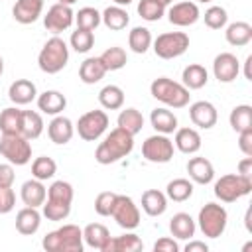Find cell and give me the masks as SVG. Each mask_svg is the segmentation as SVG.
Instances as JSON below:
<instances>
[{"label": "cell", "instance_id": "obj_3", "mask_svg": "<svg viewBox=\"0 0 252 252\" xmlns=\"http://www.w3.org/2000/svg\"><path fill=\"white\" fill-rule=\"evenodd\" d=\"M150 93L156 100L169 108H183L189 104V89H185L181 83L167 79V77H158L150 85Z\"/></svg>", "mask_w": 252, "mask_h": 252}, {"label": "cell", "instance_id": "obj_41", "mask_svg": "<svg viewBox=\"0 0 252 252\" xmlns=\"http://www.w3.org/2000/svg\"><path fill=\"white\" fill-rule=\"evenodd\" d=\"M73 185L69 181H53L49 187H47V201H53V203H63V205H71L73 203Z\"/></svg>", "mask_w": 252, "mask_h": 252}, {"label": "cell", "instance_id": "obj_35", "mask_svg": "<svg viewBox=\"0 0 252 252\" xmlns=\"http://www.w3.org/2000/svg\"><path fill=\"white\" fill-rule=\"evenodd\" d=\"M152 33H150V30L148 28H144V26H136V28H132L130 30V33H128V45H130V49L134 51V53H138V55H144L150 47H152Z\"/></svg>", "mask_w": 252, "mask_h": 252}, {"label": "cell", "instance_id": "obj_12", "mask_svg": "<svg viewBox=\"0 0 252 252\" xmlns=\"http://www.w3.org/2000/svg\"><path fill=\"white\" fill-rule=\"evenodd\" d=\"M73 22H75V12H73V8H71V6H65V4H59V2L53 4V6L47 10V14L43 16V26H45V30L51 32L53 35H57V33L69 30V28L73 26Z\"/></svg>", "mask_w": 252, "mask_h": 252}, {"label": "cell", "instance_id": "obj_27", "mask_svg": "<svg viewBox=\"0 0 252 252\" xmlns=\"http://www.w3.org/2000/svg\"><path fill=\"white\" fill-rule=\"evenodd\" d=\"M150 122H152L154 130L158 134H165L167 136V134H173L177 130V116L165 106L154 108L152 114H150Z\"/></svg>", "mask_w": 252, "mask_h": 252}, {"label": "cell", "instance_id": "obj_15", "mask_svg": "<svg viewBox=\"0 0 252 252\" xmlns=\"http://www.w3.org/2000/svg\"><path fill=\"white\" fill-rule=\"evenodd\" d=\"M189 118H191V122L195 126H199L203 130H211L217 124V120H219V112H217L213 102L197 100V102H193L189 106Z\"/></svg>", "mask_w": 252, "mask_h": 252}, {"label": "cell", "instance_id": "obj_28", "mask_svg": "<svg viewBox=\"0 0 252 252\" xmlns=\"http://www.w3.org/2000/svg\"><path fill=\"white\" fill-rule=\"evenodd\" d=\"M181 85L185 87V89H189V91H199V89H203L205 85H207V81H209V71L203 67V65H199V63H189L185 69H183V73H181Z\"/></svg>", "mask_w": 252, "mask_h": 252}, {"label": "cell", "instance_id": "obj_1", "mask_svg": "<svg viewBox=\"0 0 252 252\" xmlns=\"http://www.w3.org/2000/svg\"><path fill=\"white\" fill-rule=\"evenodd\" d=\"M132 150H134V136L116 126V128L110 130V132L102 138V142L96 146V150H94V159H96L100 165H110V163L120 161V159L126 158V156H130Z\"/></svg>", "mask_w": 252, "mask_h": 252}, {"label": "cell", "instance_id": "obj_22", "mask_svg": "<svg viewBox=\"0 0 252 252\" xmlns=\"http://www.w3.org/2000/svg\"><path fill=\"white\" fill-rule=\"evenodd\" d=\"M144 248V242L138 234L126 232L122 236H110L100 252H140Z\"/></svg>", "mask_w": 252, "mask_h": 252}, {"label": "cell", "instance_id": "obj_33", "mask_svg": "<svg viewBox=\"0 0 252 252\" xmlns=\"http://www.w3.org/2000/svg\"><path fill=\"white\" fill-rule=\"evenodd\" d=\"M43 118L35 110H22V130L20 134L26 136L28 140H35L43 132Z\"/></svg>", "mask_w": 252, "mask_h": 252}, {"label": "cell", "instance_id": "obj_17", "mask_svg": "<svg viewBox=\"0 0 252 252\" xmlns=\"http://www.w3.org/2000/svg\"><path fill=\"white\" fill-rule=\"evenodd\" d=\"M8 98L16 104V106H26L32 100L37 98V89L35 83H32L30 79H16L10 87H8Z\"/></svg>", "mask_w": 252, "mask_h": 252}, {"label": "cell", "instance_id": "obj_51", "mask_svg": "<svg viewBox=\"0 0 252 252\" xmlns=\"http://www.w3.org/2000/svg\"><path fill=\"white\" fill-rule=\"evenodd\" d=\"M238 148L244 156L252 158V128L244 130V132H238Z\"/></svg>", "mask_w": 252, "mask_h": 252}, {"label": "cell", "instance_id": "obj_26", "mask_svg": "<svg viewBox=\"0 0 252 252\" xmlns=\"http://www.w3.org/2000/svg\"><path fill=\"white\" fill-rule=\"evenodd\" d=\"M142 209L150 217H159L167 209V195L159 189H146L142 193Z\"/></svg>", "mask_w": 252, "mask_h": 252}, {"label": "cell", "instance_id": "obj_46", "mask_svg": "<svg viewBox=\"0 0 252 252\" xmlns=\"http://www.w3.org/2000/svg\"><path fill=\"white\" fill-rule=\"evenodd\" d=\"M203 20H205V26H207V28H211V30H220V28L226 26L228 14H226V10H224L222 6H211V8L205 10Z\"/></svg>", "mask_w": 252, "mask_h": 252}, {"label": "cell", "instance_id": "obj_30", "mask_svg": "<svg viewBox=\"0 0 252 252\" xmlns=\"http://www.w3.org/2000/svg\"><path fill=\"white\" fill-rule=\"evenodd\" d=\"M128 22H130V16H128V12L124 10V6H108V8H104V12L100 14V24H104L108 30H112V32H120V30H124L126 26H128Z\"/></svg>", "mask_w": 252, "mask_h": 252}, {"label": "cell", "instance_id": "obj_55", "mask_svg": "<svg viewBox=\"0 0 252 252\" xmlns=\"http://www.w3.org/2000/svg\"><path fill=\"white\" fill-rule=\"evenodd\" d=\"M112 2H114L116 6H128V4L132 2V0H112Z\"/></svg>", "mask_w": 252, "mask_h": 252}, {"label": "cell", "instance_id": "obj_13", "mask_svg": "<svg viewBox=\"0 0 252 252\" xmlns=\"http://www.w3.org/2000/svg\"><path fill=\"white\" fill-rule=\"evenodd\" d=\"M240 73V63L236 59V55L222 51L215 57L213 61V75L219 83H232Z\"/></svg>", "mask_w": 252, "mask_h": 252}, {"label": "cell", "instance_id": "obj_36", "mask_svg": "<svg viewBox=\"0 0 252 252\" xmlns=\"http://www.w3.org/2000/svg\"><path fill=\"white\" fill-rule=\"evenodd\" d=\"M98 102L106 110H118L124 104V91L118 85H106L98 91Z\"/></svg>", "mask_w": 252, "mask_h": 252}, {"label": "cell", "instance_id": "obj_4", "mask_svg": "<svg viewBox=\"0 0 252 252\" xmlns=\"http://www.w3.org/2000/svg\"><path fill=\"white\" fill-rule=\"evenodd\" d=\"M67 61H69V47L59 35H53L51 39H47L37 55V65L47 75H55L63 71Z\"/></svg>", "mask_w": 252, "mask_h": 252}, {"label": "cell", "instance_id": "obj_16", "mask_svg": "<svg viewBox=\"0 0 252 252\" xmlns=\"http://www.w3.org/2000/svg\"><path fill=\"white\" fill-rule=\"evenodd\" d=\"M73 134H75V124L71 122V118H67L63 114L53 116V120L47 124V136L57 146L69 144L71 138H73Z\"/></svg>", "mask_w": 252, "mask_h": 252}, {"label": "cell", "instance_id": "obj_50", "mask_svg": "<svg viewBox=\"0 0 252 252\" xmlns=\"http://www.w3.org/2000/svg\"><path fill=\"white\" fill-rule=\"evenodd\" d=\"M154 252H179V244L175 238L163 236L154 244Z\"/></svg>", "mask_w": 252, "mask_h": 252}, {"label": "cell", "instance_id": "obj_8", "mask_svg": "<svg viewBox=\"0 0 252 252\" xmlns=\"http://www.w3.org/2000/svg\"><path fill=\"white\" fill-rule=\"evenodd\" d=\"M154 53L159 59H175L183 55L189 47V35L185 32H165L159 33L154 41Z\"/></svg>", "mask_w": 252, "mask_h": 252}, {"label": "cell", "instance_id": "obj_45", "mask_svg": "<svg viewBox=\"0 0 252 252\" xmlns=\"http://www.w3.org/2000/svg\"><path fill=\"white\" fill-rule=\"evenodd\" d=\"M138 14L146 22H158L165 14V6L156 0H140L138 2Z\"/></svg>", "mask_w": 252, "mask_h": 252}, {"label": "cell", "instance_id": "obj_58", "mask_svg": "<svg viewBox=\"0 0 252 252\" xmlns=\"http://www.w3.org/2000/svg\"><path fill=\"white\" fill-rule=\"evenodd\" d=\"M4 73V59H2V55H0V75Z\"/></svg>", "mask_w": 252, "mask_h": 252}, {"label": "cell", "instance_id": "obj_39", "mask_svg": "<svg viewBox=\"0 0 252 252\" xmlns=\"http://www.w3.org/2000/svg\"><path fill=\"white\" fill-rule=\"evenodd\" d=\"M22 130V108L8 106L0 112V132L2 134H20Z\"/></svg>", "mask_w": 252, "mask_h": 252}, {"label": "cell", "instance_id": "obj_9", "mask_svg": "<svg viewBox=\"0 0 252 252\" xmlns=\"http://www.w3.org/2000/svg\"><path fill=\"white\" fill-rule=\"evenodd\" d=\"M108 128V114L104 110H89L83 116H79L75 130L79 134V138H83L85 142H94L98 140Z\"/></svg>", "mask_w": 252, "mask_h": 252}, {"label": "cell", "instance_id": "obj_18", "mask_svg": "<svg viewBox=\"0 0 252 252\" xmlns=\"http://www.w3.org/2000/svg\"><path fill=\"white\" fill-rule=\"evenodd\" d=\"M43 12V0H16L12 8V16L18 24L28 26L33 24Z\"/></svg>", "mask_w": 252, "mask_h": 252}, {"label": "cell", "instance_id": "obj_54", "mask_svg": "<svg viewBox=\"0 0 252 252\" xmlns=\"http://www.w3.org/2000/svg\"><path fill=\"white\" fill-rule=\"evenodd\" d=\"M250 65H252V55H248L244 59V77L246 81H252V71H250Z\"/></svg>", "mask_w": 252, "mask_h": 252}, {"label": "cell", "instance_id": "obj_37", "mask_svg": "<svg viewBox=\"0 0 252 252\" xmlns=\"http://www.w3.org/2000/svg\"><path fill=\"white\" fill-rule=\"evenodd\" d=\"M228 122H230V128L238 134V132H244V130H250L252 128V106L250 104H238L230 110V116H228Z\"/></svg>", "mask_w": 252, "mask_h": 252}, {"label": "cell", "instance_id": "obj_56", "mask_svg": "<svg viewBox=\"0 0 252 252\" xmlns=\"http://www.w3.org/2000/svg\"><path fill=\"white\" fill-rule=\"evenodd\" d=\"M57 2H59V4H65V6H73L77 0H57Z\"/></svg>", "mask_w": 252, "mask_h": 252}, {"label": "cell", "instance_id": "obj_43", "mask_svg": "<svg viewBox=\"0 0 252 252\" xmlns=\"http://www.w3.org/2000/svg\"><path fill=\"white\" fill-rule=\"evenodd\" d=\"M75 24H77V28L94 32V30L100 26V12H98L96 8L85 6V8H81V10L75 14Z\"/></svg>", "mask_w": 252, "mask_h": 252}, {"label": "cell", "instance_id": "obj_49", "mask_svg": "<svg viewBox=\"0 0 252 252\" xmlns=\"http://www.w3.org/2000/svg\"><path fill=\"white\" fill-rule=\"evenodd\" d=\"M16 179L12 163H0V187H12Z\"/></svg>", "mask_w": 252, "mask_h": 252}, {"label": "cell", "instance_id": "obj_42", "mask_svg": "<svg viewBox=\"0 0 252 252\" xmlns=\"http://www.w3.org/2000/svg\"><path fill=\"white\" fill-rule=\"evenodd\" d=\"M57 173V163L49 156H39L32 161V177L39 181H47Z\"/></svg>", "mask_w": 252, "mask_h": 252}, {"label": "cell", "instance_id": "obj_29", "mask_svg": "<svg viewBox=\"0 0 252 252\" xmlns=\"http://www.w3.org/2000/svg\"><path fill=\"white\" fill-rule=\"evenodd\" d=\"M224 37L234 47H244L252 41V26L248 22H232L226 26Z\"/></svg>", "mask_w": 252, "mask_h": 252}, {"label": "cell", "instance_id": "obj_14", "mask_svg": "<svg viewBox=\"0 0 252 252\" xmlns=\"http://www.w3.org/2000/svg\"><path fill=\"white\" fill-rule=\"evenodd\" d=\"M201 18V12H199V6L195 2H177L173 4L169 10H167V20L169 24L177 26V28H187V26H193L197 20Z\"/></svg>", "mask_w": 252, "mask_h": 252}, {"label": "cell", "instance_id": "obj_6", "mask_svg": "<svg viewBox=\"0 0 252 252\" xmlns=\"http://www.w3.org/2000/svg\"><path fill=\"white\" fill-rule=\"evenodd\" d=\"M226 222H228V213L219 203H207L205 207H201L199 217H197L199 230L207 238H219V236H222L224 230H226Z\"/></svg>", "mask_w": 252, "mask_h": 252}, {"label": "cell", "instance_id": "obj_23", "mask_svg": "<svg viewBox=\"0 0 252 252\" xmlns=\"http://www.w3.org/2000/svg\"><path fill=\"white\" fill-rule=\"evenodd\" d=\"M35 100H37V108L43 114H49V116L61 114L65 110V106H67V98L59 91H43L41 94H37Z\"/></svg>", "mask_w": 252, "mask_h": 252}, {"label": "cell", "instance_id": "obj_38", "mask_svg": "<svg viewBox=\"0 0 252 252\" xmlns=\"http://www.w3.org/2000/svg\"><path fill=\"white\" fill-rule=\"evenodd\" d=\"M165 195H167V199H171L175 203H183L193 195V181H189L185 177L171 179L165 187Z\"/></svg>", "mask_w": 252, "mask_h": 252}, {"label": "cell", "instance_id": "obj_21", "mask_svg": "<svg viewBox=\"0 0 252 252\" xmlns=\"http://www.w3.org/2000/svg\"><path fill=\"white\" fill-rule=\"evenodd\" d=\"M41 213L35 207H24L16 213V230L24 236H32L39 230Z\"/></svg>", "mask_w": 252, "mask_h": 252}, {"label": "cell", "instance_id": "obj_34", "mask_svg": "<svg viewBox=\"0 0 252 252\" xmlns=\"http://www.w3.org/2000/svg\"><path fill=\"white\" fill-rule=\"evenodd\" d=\"M116 122H118V128L126 130V132L132 134V136H136V134L142 132V128H144V116H142V112H140L138 108H132V106L120 110Z\"/></svg>", "mask_w": 252, "mask_h": 252}, {"label": "cell", "instance_id": "obj_24", "mask_svg": "<svg viewBox=\"0 0 252 252\" xmlns=\"http://www.w3.org/2000/svg\"><path fill=\"white\" fill-rule=\"evenodd\" d=\"M173 146L181 152V154H197L201 150V134L195 128H177L175 130V138H173Z\"/></svg>", "mask_w": 252, "mask_h": 252}, {"label": "cell", "instance_id": "obj_48", "mask_svg": "<svg viewBox=\"0 0 252 252\" xmlns=\"http://www.w3.org/2000/svg\"><path fill=\"white\" fill-rule=\"evenodd\" d=\"M16 205V195L12 187H0V215H6L14 209Z\"/></svg>", "mask_w": 252, "mask_h": 252}, {"label": "cell", "instance_id": "obj_7", "mask_svg": "<svg viewBox=\"0 0 252 252\" xmlns=\"http://www.w3.org/2000/svg\"><path fill=\"white\" fill-rule=\"evenodd\" d=\"M0 156L12 165H26L32 161V144L22 134H2Z\"/></svg>", "mask_w": 252, "mask_h": 252}, {"label": "cell", "instance_id": "obj_40", "mask_svg": "<svg viewBox=\"0 0 252 252\" xmlns=\"http://www.w3.org/2000/svg\"><path fill=\"white\" fill-rule=\"evenodd\" d=\"M98 59H100V63L104 65L106 73H108V71H118V69H122V67L128 63L126 51H124L122 47H118V45H112V47L104 49V51L98 55Z\"/></svg>", "mask_w": 252, "mask_h": 252}, {"label": "cell", "instance_id": "obj_32", "mask_svg": "<svg viewBox=\"0 0 252 252\" xmlns=\"http://www.w3.org/2000/svg\"><path fill=\"white\" fill-rule=\"evenodd\" d=\"M108 238H110V232L100 222H91V224H87L83 228V240H85V244L91 246V248H94V250H98V252L102 250V246L106 244Z\"/></svg>", "mask_w": 252, "mask_h": 252}, {"label": "cell", "instance_id": "obj_10", "mask_svg": "<svg viewBox=\"0 0 252 252\" xmlns=\"http://www.w3.org/2000/svg\"><path fill=\"white\" fill-rule=\"evenodd\" d=\"M110 217L124 230H134L140 224V209L134 203V199L128 197V195H116V201H114Z\"/></svg>", "mask_w": 252, "mask_h": 252}, {"label": "cell", "instance_id": "obj_2", "mask_svg": "<svg viewBox=\"0 0 252 252\" xmlns=\"http://www.w3.org/2000/svg\"><path fill=\"white\" fill-rule=\"evenodd\" d=\"M41 246L47 252H83V228H79L77 224H63L47 232L41 240Z\"/></svg>", "mask_w": 252, "mask_h": 252}, {"label": "cell", "instance_id": "obj_25", "mask_svg": "<svg viewBox=\"0 0 252 252\" xmlns=\"http://www.w3.org/2000/svg\"><path fill=\"white\" fill-rule=\"evenodd\" d=\"M197 224L189 213H175L169 220V232L177 240H189L195 236Z\"/></svg>", "mask_w": 252, "mask_h": 252}, {"label": "cell", "instance_id": "obj_52", "mask_svg": "<svg viewBox=\"0 0 252 252\" xmlns=\"http://www.w3.org/2000/svg\"><path fill=\"white\" fill-rule=\"evenodd\" d=\"M238 173L244 177H252V158L246 156L244 159L238 161Z\"/></svg>", "mask_w": 252, "mask_h": 252}, {"label": "cell", "instance_id": "obj_44", "mask_svg": "<svg viewBox=\"0 0 252 252\" xmlns=\"http://www.w3.org/2000/svg\"><path fill=\"white\" fill-rule=\"evenodd\" d=\"M69 43H71V47H73L77 53H87V51L94 45V33H93L91 30L77 28V30L71 33Z\"/></svg>", "mask_w": 252, "mask_h": 252}, {"label": "cell", "instance_id": "obj_47", "mask_svg": "<svg viewBox=\"0 0 252 252\" xmlns=\"http://www.w3.org/2000/svg\"><path fill=\"white\" fill-rule=\"evenodd\" d=\"M116 195H118V193H112V191H102V193H98L96 199H94V211H96V215H100V217H110L112 207H114V201H116Z\"/></svg>", "mask_w": 252, "mask_h": 252}, {"label": "cell", "instance_id": "obj_57", "mask_svg": "<svg viewBox=\"0 0 252 252\" xmlns=\"http://www.w3.org/2000/svg\"><path fill=\"white\" fill-rule=\"evenodd\" d=\"M156 2H159V4H163V6H169L173 0H156Z\"/></svg>", "mask_w": 252, "mask_h": 252}, {"label": "cell", "instance_id": "obj_31", "mask_svg": "<svg viewBox=\"0 0 252 252\" xmlns=\"http://www.w3.org/2000/svg\"><path fill=\"white\" fill-rule=\"evenodd\" d=\"M106 75V69L104 65L100 63L98 57H87L81 67H79V79L85 83V85H94L98 83L102 77Z\"/></svg>", "mask_w": 252, "mask_h": 252}, {"label": "cell", "instance_id": "obj_19", "mask_svg": "<svg viewBox=\"0 0 252 252\" xmlns=\"http://www.w3.org/2000/svg\"><path fill=\"white\" fill-rule=\"evenodd\" d=\"M45 197H47V189H45L43 181H39L35 177L24 181L22 187H20V199L26 207H35L37 209V207L43 205Z\"/></svg>", "mask_w": 252, "mask_h": 252}, {"label": "cell", "instance_id": "obj_59", "mask_svg": "<svg viewBox=\"0 0 252 252\" xmlns=\"http://www.w3.org/2000/svg\"><path fill=\"white\" fill-rule=\"evenodd\" d=\"M197 2H203L205 4V2H213V0H197Z\"/></svg>", "mask_w": 252, "mask_h": 252}, {"label": "cell", "instance_id": "obj_11", "mask_svg": "<svg viewBox=\"0 0 252 252\" xmlns=\"http://www.w3.org/2000/svg\"><path fill=\"white\" fill-rule=\"evenodd\" d=\"M142 156L152 163H167L173 158V140L165 134L148 136L142 144Z\"/></svg>", "mask_w": 252, "mask_h": 252}, {"label": "cell", "instance_id": "obj_20", "mask_svg": "<svg viewBox=\"0 0 252 252\" xmlns=\"http://www.w3.org/2000/svg\"><path fill=\"white\" fill-rule=\"evenodd\" d=\"M187 173L191 177L193 183H199V185H207L215 179V167L213 163L207 159V158H191L187 161Z\"/></svg>", "mask_w": 252, "mask_h": 252}, {"label": "cell", "instance_id": "obj_53", "mask_svg": "<svg viewBox=\"0 0 252 252\" xmlns=\"http://www.w3.org/2000/svg\"><path fill=\"white\" fill-rule=\"evenodd\" d=\"M207 250H209V246L203 240H191L189 238V242L185 244V252H207Z\"/></svg>", "mask_w": 252, "mask_h": 252}, {"label": "cell", "instance_id": "obj_5", "mask_svg": "<svg viewBox=\"0 0 252 252\" xmlns=\"http://www.w3.org/2000/svg\"><path fill=\"white\" fill-rule=\"evenodd\" d=\"M213 191L215 197L222 203H234L252 191V177H244L240 173H226L215 181Z\"/></svg>", "mask_w": 252, "mask_h": 252}]
</instances>
